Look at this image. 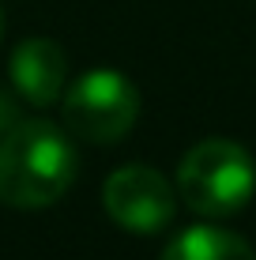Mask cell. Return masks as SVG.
<instances>
[{"mask_svg":"<svg viewBox=\"0 0 256 260\" xmlns=\"http://www.w3.org/2000/svg\"><path fill=\"white\" fill-rule=\"evenodd\" d=\"M76 181V147L53 121H19L0 136V204L38 211Z\"/></svg>","mask_w":256,"mask_h":260,"instance_id":"1","label":"cell"},{"mask_svg":"<svg viewBox=\"0 0 256 260\" xmlns=\"http://www.w3.org/2000/svg\"><path fill=\"white\" fill-rule=\"evenodd\" d=\"M158 260H256V253L241 234L204 222V226L181 230V234L162 249Z\"/></svg>","mask_w":256,"mask_h":260,"instance_id":"6","label":"cell"},{"mask_svg":"<svg viewBox=\"0 0 256 260\" xmlns=\"http://www.w3.org/2000/svg\"><path fill=\"white\" fill-rule=\"evenodd\" d=\"M0 38H4V12H0Z\"/></svg>","mask_w":256,"mask_h":260,"instance_id":"8","label":"cell"},{"mask_svg":"<svg viewBox=\"0 0 256 260\" xmlns=\"http://www.w3.org/2000/svg\"><path fill=\"white\" fill-rule=\"evenodd\" d=\"M139 117V91L128 76L94 68L79 76L64 94V124L87 143H113L128 136Z\"/></svg>","mask_w":256,"mask_h":260,"instance_id":"3","label":"cell"},{"mask_svg":"<svg viewBox=\"0 0 256 260\" xmlns=\"http://www.w3.org/2000/svg\"><path fill=\"white\" fill-rule=\"evenodd\" d=\"M102 204H105V215L132 234H158L177 215V192L155 166L113 170L105 177Z\"/></svg>","mask_w":256,"mask_h":260,"instance_id":"4","label":"cell"},{"mask_svg":"<svg viewBox=\"0 0 256 260\" xmlns=\"http://www.w3.org/2000/svg\"><path fill=\"white\" fill-rule=\"evenodd\" d=\"M19 121H23V117H19V102H15V98L0 87V136H4L8 128H15Z\"/></svg>","mask_w":256,"mask_h":260,"instance_id":"7","label":"cell"},{"mask_svg":"<svg viewBox=\"0 0 256 260\" xmlns=\"http://www.w3.org/2000/svg\"><path fill=\"white\" fill-rule=\"evenodd\" d=\"M68 83V53L53 38H26L12 53V87L34 106H53Z\"/></svg>","mask_w":256,"mask_h":260,"instance_id":"5","label":"cell"},{"mask_svg":"<svg viewBox=\"0 0 256 260\" xmlns=\"http://www.w3.org/2000/svg\"><path fill=\"white\" fill-rule=\"evenodd\" d=\"M173 185L189 211L204 219H230L249 208L256 192V162L234 140H200L185 151Z\"/></svg>","mask_w":256,"mask_h":260,"instance_id":"2","label":"cell"}]
</instances>
